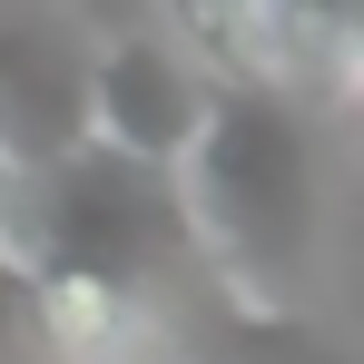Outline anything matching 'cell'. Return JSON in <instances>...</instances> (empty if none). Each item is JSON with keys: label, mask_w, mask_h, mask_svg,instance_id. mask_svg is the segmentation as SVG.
Wrapping results in <instances>:
<instances>
[{"label": "cell", "mask_w": 364, "mask_h": 364, "mask_svg": "<svg viewBox=\"0 0 364 364\" xmlns=\"http://www.w3.org/2000/svg\"><path fill=\"white\" fill-rule=\"evenodd\" d=\"M355 99H364V60H355Z\"/></svg>", "instance_id": "1"}]
</instances>
